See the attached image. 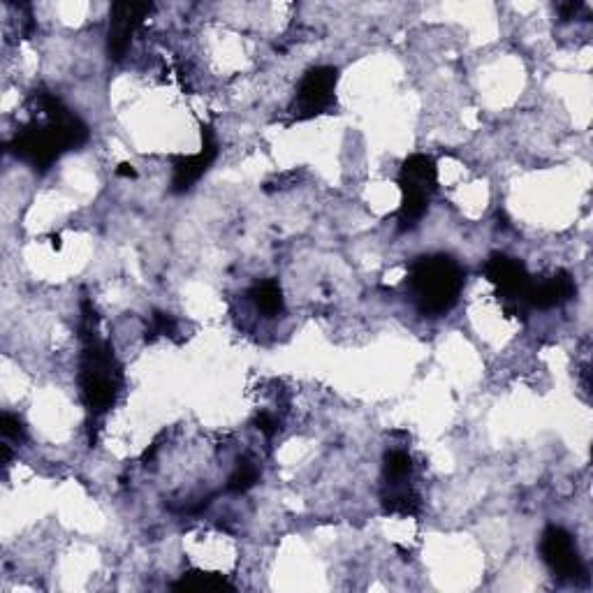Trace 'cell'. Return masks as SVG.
<instances>
[{
  "label": "cell",
  "mask_w": 593,
  "mask_h": 593,
  "mask_svg": "<svg viewBox=\"0 0 593 593\" xmlns=\"http://www.w3.org/2000/svg\"><path fill=\"white\" fill-rule=\"evenodd\" d=\"M33 102L40 109L42 119L17 130V135L7 144V151L31 165L35 172H47L63 153L77 151L89 142V128L56 95L40 91L33 95Z\"/></svg>",
  "instance_id": "cell-1"
},
{
  "label": "cell",
  "mask_w": 593,
  "mask_h": 593,
  "mask_svg": "<svg viewBox=\"0 0 593 593\" xmlns=\"http://www.w3.org/2000/svg\"><path fill=\"white\" fill-rule=\"evenodd\" d=\"M82 357H79V390L93 417L105 415L116 404L123 373L116 362L114 350L105 339L98 336V318L89 302L82 304Z\"/></svg>",
  "instance_id": "cell-2"
},
{
  "label": "cell",
  "mask_w": 593,
  "mask_h": 593,
  "mask_svg": "<svg viewBox=\"0 0 593 593\" xmlns=\"http://www.w3.org/2000/svg\"><path fill=\"white\" fill-rule=\"evenodd\" d=\"M464 269L450 255H422L408 267L406 285L417 311L424 316H445L459 302L464 288Z\"/></svg>",
  "instance_id": "cell-3"
},
{
  "label": "cell",
  "mask_w": 593,
  "mask_h": 593,
  "mask_svg": "<svg viewBox=\"0 0 593 593\" xmlns=\"http://www.w3.org/2000/svg\"><path fill=\"white\" fill-rule=\"evenodd\" d=\"M487 281L496 288V295H499V302H503V309L508 316H526L529 313V304H526V297H529L531 288V274L526 272L524 262L505 253H494L489 255V260L482 267Z\"/></svg>",
  "instance_id": "cell-4"
},
{
  "label": "cell",
  "mask_w": 593,
  "mask_h": 593,
  "mask_svg": "<svg viewBox=\"0 0 593 593\" xmlns=\"http://www.w3.org/2000/svg\"><path fill=\"white\" fill-rule=\"evenodd\" d=\"M336 82H339V70L332 65H318L306 72L295 95L292 116L297 121L313 119V116L325 114L336 102Z\"/></svg>",
  "instance_id": "cell-5"
},
{
  "label": "cell",
  "mask_w": 593,
  "mask_h": 593,
  "mask_svg": "<svg viewBox=\"0 0 593 593\" xmlns=\"http://www.w3.org/2000/svg\"><path fill=\"white\" fill-rule=\"evenodd\" d=\"M540 554L552 570L556 580L561 582H580L587 580V568L580 559L573 536L561 526H547L540 538Z\"/></svg>",
  "instance_id": "cell-6"
},
{
  "label": "cell",
  "mask_w": 593,
  "mask_h": 593,
  "mask_svg": "<svg viewBox=\"0 0 593 593\" xmlns=\"http://www.w3.org/2000/svg\"><path fill=\"white\" fill-rule=\"evenodd\" d=\"M153 12V3H114L109 10L107 54L112 61H121L128 54L130 42L139 24Z\"/></svg>",
  "instance_id": "cell-7"
},
{
  "label": "cell",
  "mask_w": 593,
  "mask_h": 593,
  "mask_svg": "<svg viewBox=\"0 0 593 593\" xmlns=\"http://www.w3.org/2000/svg\"><path fill=\"white\" fill-rule=\"evenodd\" d=\"M218 158V139L211 126H202V149L193 156L172 158V193L181 195L200 181Z\"/></svg>",
  "instance_id": "cell-8"
},
{
  "label": "cell",
  "mask_w": 593,
  "mask_h": 593,
  "mask_svg": "<svg viewBox=\"0 0 593 593\" xmlns=\"http://www.w3.org/2000/svg\"><path fill=\"white\" fill-rule=\"evenodd\" d=\"M575 295H577L575 278L570 276L566 269H559V272H554L552 276L531 278V288H529V297H526V304H529V309L547 311V309H556V306L568 304Z\"/></svg>",
  "instance_id": "cell-9"
},
{
  "label": "cell",
  "mask_w": 593,
  "mask_h": 593,
  "mask_svg": "<svg viewBox=\"0 0 593 593\" xmlns=\"http://www.w3.org/2000/svg\"><path fill=\"white\" fill-rule=\"evenodd\" d=\"M399 186L401 193H420L429 197L438 188L436 160L431 156H424V153H413L401 165Z\"/></svg>",
  "instance_id": "cell-10"
},
{
  "label": "cell",
  "mask_w": 593,
  "mask_h": 593,
  "mask_svg": "<svg viewBox=\"0 0 593 593\" xmlns=\"http://www.w3.org/2000/svg\"><path fill=\"white\" fill-rule=\"evenodd\" d=\"M380 505H383L385 515L417 517L422 512L420 494L415 492L408 480L383 482V489H380Z\"/></svg>",
  "instance_id": "cell-11"
},
{
  "label": "cell",
  "mask_w": 593,
  "mask_h": 593,
  "mask_svg": "<svg viewBox=\"0 0 593 593\" xmlns=\"http://www.w3.org/2000/svg\"><path fill=\"white\" fill-rule=\"evenodd\" d=\"M251 302L255 304V309H258L260 313H265L267 318H276L281 316V313L285 311V302H283V290L281 285H278L276 281H260L255 283L251 292Z\"/></svg>",
  "instance_id": "cell-12"
},
{
  "label": "cell",
  "mask_w": 593,
  "mask_h": 593,
  "mask_svg": "<svg viewBox=\"0 0 593 593\" xmlns=\"http://www.w3.org/2000/svg\"><path fill=\"white\" fill-rule=\"evenodd\" d=\"M174 591H234V584L225 580L218 573H207V570H188L181 575V580L172 584Z\"/></svg>",
  "instance_id": "cell-13"
},
{
  "label": "cell",
  "mask_w": 593,
  "mask_h": 593,
  "mask_svg": "<svg viewBox=\"0 0 593 593\" xmlns=\"http://www.w3.org/2000/svg\"><path fill=\"white\" fill-rule=\"evenodd\" d=\"M401 207L397 211V223L399 232L413 230L417 223L422 221L424 214L429 211V197L420 193H401Z\"/></svg>",
  "instance_id": "cell-14"
},
{
  "label": "cell",
  "mask_w": 593,
  "mask_h": 593,
  "mask_svg": "<svg viewBox=\"0 0 593 593\" xmlns=\"http://www.w3.org/2000/svg\"><path fill=\"white\" fill-rule=\"evenodd\" d=\"M413 459L404 450H390L383 459V482L411 480Z\"/></svg>",
  "instance_id": "cell-15"
},
{
  "label": "cell",
  "mask_w": 593,
  "mask_h": 593,
  "mask_svg": "<svg viewBox=\"0 0 593 593\" xmlns=\"http://www.w3.org/2000/svg\"><path fill=\"white\" fill-rule=\"evenodd\" d=\"M258 478H260V468L255 466V461L248 459V457H241L237 461V468H234V473L230 475V480H228V492L246 494L248 489L255 487Z\"/></svg>",
  "instance_id": "cell-16"
},
{
  "label": "cell",
  "mask_w": 593,
  "mask_h": 593,
  "mask_svg": "<svg viewBox=\"0 0 593 593\" xmlns=\"http://www.w3.org/2000/svg\"><path fill=\"white\" fill-rule=\"evenodd\" d=\"M174 332H177V320H174L170 313L153 311L149 329H146V339L153 341L158 339V336H172Z\"/></svg>",
  "instance_id": "cell-17"
},
{
  "label": "cell",
  "mask_w": 593,
  "mask_h": 593,
  "mask_svg": "<svg viewBox=\"0 0 593 593\" xmlns=\"http://www.w3.org/2000/svg\"><path fill=\"white\" fill-rule=\"evenodd\" d=\"M0 434H3L5 441H12V443H24L26 441L24 422H21L17 415H12L7 411L0 415Z\"/></svg>",
  "instance_id": "cell-18"
},
{
  "label": "cell",
  "mask_w": 593,
  "mask_h": 593,
  "mask_svg": "<svg viewBox=\"0 0 593 593\" xmlns=\"http://www.w3.org/2000/svg\"><path fill=\"white\" fill-rule=\"evenodd\" d=\"M580 12H589L587 5L580 3V0H577V3H573V0H570V3H559V5H556V14H559L561 21H573V19L580 17Z\"/></svg>",
  "instance_id": "cell-19"
},
{
  "label": "cell",
  "mask_w": 593,
  "mask_h": 593,
  "mask_svg": "<svg viewBox=\"0 0 593 593\" xmlns=\"http://www.w3.org/2000/svg\"><path fill=\"white\" fill-rule=\"evenodd\" d=\"M255 427H258L260 434H265L267 438H274L276 431H278V422H276L274 415L262 411V413L255 415Z\"/></svg>",
  "instance_id": "cell-20"
},
{
  "label": "cell",
  "mask_w": 593,
  "mask_h": 593,
  "mask_svg": "<svg viewBox=\"0 0 593 593\" xmlns=\"http://www.w3.org/2000/svg\"><path fill=\"white\" fill-rule=\"evenodd\" d=\"M116 177H121V179H137V170L130 163H121L119 167H116Z\"/></svg>",
  "instance_id": "cell-21"
}]
</instances>
